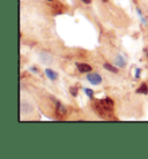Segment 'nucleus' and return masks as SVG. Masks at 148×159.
I'll return each instance as SVG.
<instances>
[{"label":"nucleus","mask_w":148,"mask_h":159,"mask_svg":"<svg viewBox=\"0 0 148 159\" xmlns=\"http://www.w3.org/2000/svg\"><path fill=\"white\" fill-rule=\"evenodd\" d=\"M112 106H113L112 100L109 99V98H105V99L102 100H96L94 104V110L97 112L98 116L107 118L110 114H112Z\"/></svg>","instance_id":"1"},{"label":"nucleus","mask_w":148,"mask_h":159,"mask_svg":"<svg viewBox=\"0 0 148 159\" xmlns=\"http://www.w3.org/2000/svg\"><path fill=\"white\" fill-rule=\"evenodd\" d=\"M87 80L93 84V85H98V84L102 82V77H101L98 74L96 73H93V74H88L87 76Z\"/></svg>","instance_id":"2"},{"label":"nucleus","mask_w":148,"mask_h":159,"mask_svg":"<svg viewBox=\"0 0 148 159\" xmlns=\"http://www.w3.org/2000/svg\"><path fill=\"white\" fill-rule=\"evenodd\" d=\"M32 111V106L28 102H26V100H22L21 102V113L22 114H28L30 112Z\"/></svg>","instance_id":"3"},{"label":"nucleus","mask_w":148,"mask_h":159,"mask_svg":"<svg viewBox=\"0 0 148 159\" xmlns=\"http://www.w3.org/2000/svg\"><path fill=\"white\" fill-rule=\"evenodd\" d=\"M76 66H78V69H79L81 73L92 72V67H90L88 64H76Z\"/></svg>","instance_id":"4"},{"label":"nucleus","mask_w":148,"mask_h":159,"mask_svg":"<svg viewBox=\"0 0 148 159\" xmlns=\"http://www.w3.org/2000/svg\"><path fill=\"white\" fill-rule=\"evenodd\" d=\"M45 74H46V76H48L50 80H52V81L57 80V77H58V74H57L56 72H53L52 69H50V68H46V69H45Z\"/></svg>","instance_id":"5"},{"label":"nucleus","mask_w":148,"mask_h":159,"mask_svg":"<svg viewBox=\"0 0 148 159\" xmlns=\"http://www.w3.org/2000/svg\"><path fill=\"white\" fill-rule=\"evenodd\" d=\"M115 64H116L117 67H125L126 66V61L124 60V58L122 56H118L115 59Z\"/></svg>","instance_id":"6"},{"label":"nucleus","mask_w":148,"mask_h":159,"mask_svg":"<svg viewBox=\"0 0 148 159\" xmlns=\"http://www.w3.org/2000/svg\"><path fill=\"white\" fill-rule=\"evenodd\" d=\"M41 61L42 62H44V64H50L52 61V58L49 54H46V53H41Z\"/></svg>","instance_id":"7"},{"label":"nucleus","mask_w":148,"mask_h":159,"mask_svg":"<svg viewBox=\"0 0 148 159\" xmlns=\"http://www.w3.org/2000/svg\"><path fill=\"white\" fill-rule=\"evenodd\" d=\"M136 92H138V93H144V95H147L148 93L147 85H146V84H142L140 89H138V90H136Z\"/></svg>","instance_id":"8"},{"label":"nucleus","mask_w":148,"mask_h":159,"mask_svg":"<svg viewBox=\"0 0 148 159\" xmlns=\"http://www.w3.org/2000/svg\"><path fill=\"white\" fill-rule=\"evenodd\" d=\"M104 68H105V69H108V70H110V72H112V73H117V72H118V70H117V68H113L111 65H109V64L104 65Z\"/></svg>","instance_id":"9"},{"label":"nucleus","mask_w":148,"mask_h":159,"mask_svg":"<svg viewBox=\"0 0 148 159\" xmlns=\"http://www.w3.org/2000/svg\"><path fill=\"white\" fill-rule=\"evenodd\" d=\"M84 91L86 92V95L88 96L89 98H93V96H94V92H93V90H90V89H88V88H84Z\"/></svg>","instance_id":"10"},{"label":"nucleus","mask_w":148,"mask_h":159,"mask_svg":"<svg viewBox=\"0 0 148 159\" xmlns=\"http://www.w3.org/2000/svg\"><path fill=\"white\" fill-rule=\"evenodd\" d=\"M136 11H138V14H139V16H140V17H141V21H142V23L146 24V20H145V17H144V16H142V14H141V11H140V9H139V8H138Z\"/></svg>","instance_id":"11"},{"label":"nucleus","mask_w":148,"mask_h":159,"mask_svg":"<svg viewBox=\"0 0 148 159\" xmlns=\"http://www.w3.org/2000/svg\"><path fill=\"white\" fill-rule=\"evenodd\" d=\"M71 93H72L73 96H76V95H78V90H76V89H73V88H71Z\"/></svg>","instance_id":"12"},{"label":"nucleus","mask_w":148,"mask_h":159,"mask_svg":"<svg viewBox=\"0 0 148 159\" xmlns=\"http://www.w3.org/2000/svg\"><path fill=\"white\" fill-rule=\"evenodd\" d=\"M139 76H140V69H139V68H136V79H139Z\"/></svg>","instance_id":"13"},{"label":"nucleus","mask_w":148,"mask_h":159,"mask_svg":"<svg viewBox=\"0 0 148 159\" xmlns=\"http://www.w3.org/2000/svg\"><path fill=\"white\" fill-rule=\"evenodd\" d=\"M81 1H84V4H90L92 2V0H81Z\"/></svg>","instance_id":"14"},{"label":"nucleus","mask_w":148,"mask_h":159,"mask_svg":"<svg viewBox=\"0 0 148 159\" xmlns=\"http://www.w3.org/2000/svg\"><path fill=\"white\" fill-rule=\"evenodd\" d=\"M48 1H53V0H48Z\"/></svg>","instance_id":"15"}]
</instances>
